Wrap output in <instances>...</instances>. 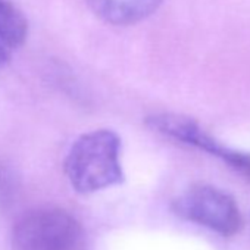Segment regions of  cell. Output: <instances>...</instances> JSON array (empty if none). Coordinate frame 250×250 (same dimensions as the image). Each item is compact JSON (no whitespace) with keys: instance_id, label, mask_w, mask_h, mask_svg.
<instances>
[{"instance_id":"cell-6","label":"cell","mask_w":250,"mask_h":250,"mask_svg":"<svg viewBox=\"0 0 250 250\" xmlns=\"http://www.w3.org/2000/svg\"><path fill=\"white\" fill-rule=\"evenodd\" d=\"M28 36V22L12 0H0V40L12 50L22 46Z\"/></svg>"},{"instance_id":"cell-4","label":"cell","mask_w":250,"mask_h":250,"mask_svg":"<svg viewBox=\"0 0 250 250\" xmlns=\"http://www.w3.org/2000/svg\"><path fill=\"white\" fill-rule=\"evenodd\" d=\"M146 125L167 139L190 147H196L215 156L222 147L209 133L200 127V124L196 119L190 116L178 113H155L146 118Z\"/></svg>"},{"instance_id":"cell-2","label":"cell","mask_w":250,"mask_h":250,"mask_svg":"<svg viewBox=\"0 0 250 250\" xmlns=\"http://www.w3.org/2000/svg\"><path fill=\"white\" fill-rule=\"evenodd\" d=\"M12 250H85L84 228L61 208H39L14 225Z\"/></svg>"},{"instance_id":"cell-8","label":"cell","mask_w":250,"mask_h":250,"mask_svg":"<svg viewBox=\"0 0 250 250\" xmlns=\"http://www.w3.org/2000/svg\"><path fill=\"white\" fill-rule=\"evenodd\" d=\"M11 52H12V49L6 43H3L2 40H0V68H2L9 61Z\"/></svg>"},{"instance_id":"cell-7","label":"cell","mask_w":250,"mask_h":250,"mask_svg":"<svg viewBox=\"0 0 250 250\" xmlns=\"http://www.w3.org/2000/svg\"><path fill=\"white\" fill-rule=\"evenodd\" d=\"M218 158H221L224 162H227L240 175L250 180V153L240 152V150H231V149H227L222 146V149L218 153Z\"/></svg>"},{"instance_id":"cell-1","label":"cell","mask_w":250,"mask_h":250,"mask_svg":"<svg viewBox=\"0 0 250 250\" xmlns=\"http://www.w3.org/2000/svg\"><path fill=\"white\" fill-rule=\"evenodd\" d=\"M63 169L72 188L81 194L122 183L121 139L112 130H94L80 136L65 158Z\"/></svg>"},{"instance_id":"cell-5","label":"cell","mask_w":250,"mask_h":250,"mask_svg":"<svg viewBox=\"0 0 250 250\" xmlns=\"http://www.w3.org/2000/svg\"><path fill=\"white\" fill-rule=\"evenodd\" d=\"M91 12L115 27L139 24L153 15L164 0H85Z\"/></svg>"},{"instance_id":"cell-3","label":"cell","mask_w":250,"mask_h":250,"mask_svg":"<svg viewBox=\"0 0 250 250\" xmlns=\"http://www.w3.org/2000/svg\"><path fill=\"white\" fill-rule=\"evenodd\" d=\"M174 212L222 237H232L243 228L237 202L224 190L210 184H193L172 203Z\"/></svg>"}]
</instances>
